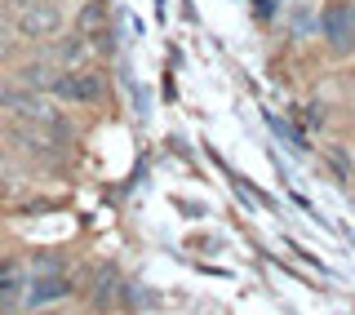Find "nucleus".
<instances>
[{"label": "nucleus", "mask_w": 355, "mask_h": 315, "mask_svg": "<svg viewBox=\"0 0 355 315\" xmlns=\"http://www.w3.org/2000/svg\"><path fill=\"white\" fill-rule=\"evenodd\" d=\"M306 125H324V107H306Z\"/></svg>", "instance_id": "nucleus-9"}, {"label": "nucleus", "mask_w": 355, "mask_h": 315, "mask_svg": "<svg viewBox=\"0 0 355 315\" xmlns=\"http://www.w3.org/2000/svg\"><path fill=\"white\" fill-rule=\"evenodd\" d=\"M89 36H85V31H67V36H58V40H53V49H49V58L53 62H58V67H76V62H80L85 58V49H89V44H85Z\"/></svg>", "instance_id": "nucleus-6"}, {"label": "nucleus", "mask_w": 355, "mask_h": 315, "mask_svg": "<svg viewBox=\"0 0 355 315\" xmlns=\"http://www.w3.org/2000/svg\"><path fill=\"white\" fill-rule=\"evenodd\" d=\"M320 31H324L329 49L338 58L355 53V0H329L324 14H320Z\"/></svg>", "instance_id": "nucleus-1"}, {"label": "nucleus", "mask_w": 355, "mask_h": 315, "mask_svg": "<svg viewBox=\"0 0 355 315\" xmlns=\"http://www.w3.org/2000/svg\"><path fill=\"white\" fill-rule=\"evenodd\" d=\"M62 298H71V280H67L62 271H40L36 280L27 284V307H49V302H62Z\"/></svg>", "instance_id": "nucleus-4"}, {"label": "nucleus", "mask_w": 355, "mask_h": 315, "mask_svg": "<svg viewBox=\"0 0 355 315\" xmlns=\"http://www.w3.org/2000/svg\"><path fill=\"white\" fill-rule=\"evenodd\" d=\"M107 14H111V0H85L80 14H76V31H85V36L107 31Z\"/></svg>", "instance_id": "nucleus-7"}, {"label": "nucleus", "mask_w": 355, "mask_h": 315, "mask_svg": "<svg viewBox=\"0 0 355 315\" xmlns=\"http://www.w3.org/2000/svg\"><path fill=\"white\" fill-rule=\"evenodd\" d=\"M49 94L58 98V103L89 107V103H98V98H103V76H98V71H71V67H62Z\"/></svg>", "instance_id": "nucleus-2"}, {"label": "nucleus", "mask_w": 355, "mask_h": 315, "mask_svg": "<svg viewBox=\"0 0 355 315\" xmlns=\"http://www.w3.org/2000/svg\"><path fill=\"white\" fill-rule=\"evenodd\" d=\"M53 80H58L53 62H27V67H18V85L36 89V94H44V89H53Z\"/></svg>", "instance_id": "nucleus-8"}, {"label": "nucleus", "mask_w": 355, "mask_h": 315, "mask_svg": "<svg viewBox=\"0 0 355 315\" xmlns=\"http://www.w3.org/2000/svg\"><path fill=\"white\" fill-rule=\"evenodd\" d=\"M9 58V44H5V36H0V62H5Z\"/></svg>", "instance_id": "nucleus-10"}, {"label": "nucleus", "mask_w": 355, "mask_h": 315, "mask_svg": "<svg viewBox=\"0 0 355 315\" xmlns=\"http://www.w3.org/2000/svg\"><path fill=\"white\" fill-rule=\"evenodd\" d=\"M351 178H355V173H351Z\"/></svg>", "instance_id": "nucleus-11"}, {"label": "nucleus", "mask_w": 355, "mask_h": 315, "mask_svg": "<svg viewBox=\"0 0 355 315\" xmlns=\"http://www.w3.org/2000/svg\"><path fill=\"white\" fill-rule=\"evenodd\" d=\"M22 262L18 257H0V307H14L18 298H27L22 293Z\"/></svg>", "instance_id": "nucleus-5"}, {"label": "nucleus", "mask_w": 355, "mask_h": 315, "mask_svg": "<svg viewBox=\"0 0 355 315\" xmlns=\"http://www.w3.org/2000/svg\"><path fill=\"white\" fill-rule=\"evenodd\" d=\"M18 31L27 40H49L62 31V9L53 5V0H31V5H22L18 14Z\"/></svg>", "instance_id": "nucleus-3"}]
</instances>
